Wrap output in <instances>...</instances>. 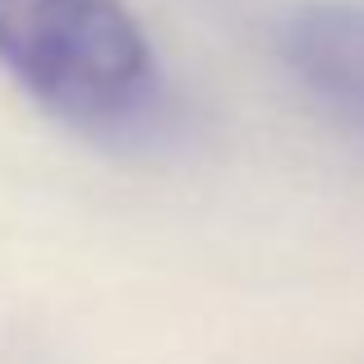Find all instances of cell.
<instances>
[{
  "mask_svg": "<svg viewBox=\"0 0 364 364\" xmlns=\"http://www.w3.org/2000/svg\"><path fill=\"white\" fill-rule=\"evenodd\" d=\"M0 70L92 139L148 129L161 107L157 51L124 0H0Z\"/></svg>",
  "mask_w": 364,
  "mask_h": 364,
  "instance_id": "1",
  "label": "cell"
},
{
  "mask_svg": "<svg viewBox=\"0 0 364 364\" xmlns=\"http://www.w3.org/2000/svg\"><path fill=\"white\" fill-rule=\"evenodd\" d=\"M277 55L323 116L364 139V5L291 9L277 28Z\"/></svg>",
  "mask_w": 364,
  "mask_h": 364,
  "instance_id": "2",
  "label": "cell"
}]
</instances>
